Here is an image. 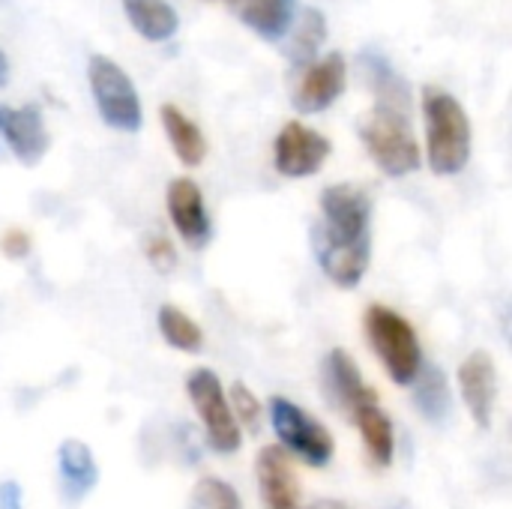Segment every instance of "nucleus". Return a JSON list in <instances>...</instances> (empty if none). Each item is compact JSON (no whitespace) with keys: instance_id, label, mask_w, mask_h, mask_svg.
I'll return each instance as SVG.
<instances>
[{"instance_id":"f257e3e1","label":"nucleus","mask_w":512,"mask_h":509,"mask_svg":"<svg viewBox=\"0 0 512 509\" xmlns=\"http://www.w3.org/2000/svg\"><path fill=\"white\" fill-rule=\"evenodd\" d=\"M312 249L324 276L339 288H357L372 264V198L354 183H333L321 192V222Z\"/></svg>"},{"instance_id":"f03ea898","label":"nucleus","mask_w":512,"mask_h":509,"mask_svg":"<svg viewBox=\"0 0 512 509\" xmlns=\"http://www.w3.org/2000/svg\"><path fill=\"white\" fill-rule=\"evenodd\" d=\"M423 120H426V156L438 177H456L471 162V117L462 102L444 87H423Z\"/></svg>"},{"instance_id":"7ed1b4c3","label":"nucleus","mask_w":512,"mask_h":509,"mask_svg":"<svg viewBox=\"0 0 512 509\" xmlns=\"http://www.w3.org/2000/svg\"><path fill=\"white\" fill-rule=\"evenodd\" d=\"M363 327L387 378L396 381L399 387H411L423 369V348L414 324L402 312L375 303L366 309Z\"/></svg>"},{"instance_id":"20e7f679","label":"nucleus","mask_w":512,"mask_h":509,"mask_svg":"<svg viewBox=\"0 0 512 509\" xmlns=\"http://www.w3.org/2000/svg\"><path fill=\"white\" fill-rule=\"evenodd\" d=\"M360 141L387 177H408L420 168V144L411 129V111L375 105L360 123Z\"/></svg>"},{"instance_id":"39448f33","label":"nucleus","mask_w":512,"mask_h":509,"mask_svg":"<svg viewBox=\"0 0 512 509\" xmlns=\"http://www.w3.org/2000/svg\"><path fill=\"white\" fill-rule=\"evenodd\" d=\"M267 414H270L273 432L279 435L282 450L291 459H300L309 468H327L333 462L336 441L330 429L321 420H315L306 408H300L297 402L285 396H273Z\"/></svg>"},{"instance_id":"423d86ee","label":"nucleus","mask_w":512,"mask_h":509,"mask_svg":"<svg viewBox=\"0 0 512 509\" xmlns=\"http://www.w3.org/2000/svg\"><path fill=\"white\" fill-rule=\"evenodd\" d=\"M87 81H90L96 111L105 120V126H111L117 132H129V135L141 129L144 111H141L138 90H135L132 78L111 57L93 54L87 63Z\"/></svg>"},{"instance_id":"0eeeda50","label":"nucleus","mask_w":512,"mask_h":509,"mask_svg":"<svg viewBox=\"0 0 512 509\" xmlns=\"http://www.w3.org/2000/svg\"><path fill=\"white\" fill-rule=\"evenodd\" d=\"M186 396L204 426V438H207L210 450L219 456L237 453L243 444V429L237 426V420L228 408V396H225L219 375L213 369H192L186 378Z\"/></svg>"},{"instance_id":"6e6552de","label":"nucleus","mask_w":512,"mask_h":509,"mask_svg":"<svg viewBox=\"0 0 512 509\" xmlns=\"http://www.w3.org/2000/svg\"><path fill=\"white\" fill-rule=\"evenodd\" d=\"M330 150H333V144L327 135H321L318 129H309L300 120H291L276 135L273 162L282 177L303 180L324 168V162L330 159Z\"/></svg>"},{"instance_id":"1a4fd4ad","label":"nucleus","mask_w":512,"mask_h":509,"mask_svg":"<svg viewBox=\"0 0 512 509\" xmlns=\"http://www.w3.org/2000/svg\"><path fill=\"white\" fill-rule=\"evenodd\" d=\"M456 378H459V393L465 399L468 414L474 417V423L480 429H489L492 420H495L498 393H501V378H498L495 357L489 351H471L462 360Z\"/></svg>"},{"instance_id":"9d476101","label":"nucleus","mask_w":512,"mask_h":509,"mask_svg":"<svg viewBox=\"0 0 512 509\" xmlns=\"http://www.w3.org/2000/svg\"><path fill=\"white\" fill-rule=\"evenodd\" d=\"M0 138L24 168L39 165L51 147L45 117L36 105H0Z\"/></svg>"},{"instance_id":"9b49d317","label":"nucleus","mask_w":512,"mask_h":509,"mask_svg":"<svg viewBox=\"0 0 512 509\" xmlns=\"http://www.w3.org/2000/svg\"><path fill=\"white\" fill-rule=\"evenodd\" d=\"M345 81H348V63L339 51H330L327 57L309 63L291 102L300 114H321L345 93Z\"/></svg>"},{"instance_id":"f8f14e48","label":"nucleus","mask_w":512,"mask_h":509,"mask_svg":"<svg viewBox=\"0 0 512 509\" xmlns=\"http://www.w3.org/2000/svg\"><path fill=\"white\" fill-rule=\"evenodd\" d=\"M165 207H168V219L174 225V231L192 246V249H201L207 246L210 234H213V225H210V213H207V204H204V195H201V186L189 177H174L168 183V192H165Z\"/></svg>"},{"instance_id":"ddd939ff","label":"nucleus","mask_w":512,"mask_h":509,"mask_svg":"<svg viewBox=\"0 0 512 509\" xmlns=\"http://www.w3.org/2000/svg\"><path fill=\"white\" fill-rule=\"evenodd\" d=\"M264 509H300V486L291 456L282 447H264L255 462Z\"/></svg>"},{"instance_id":"4468645a","label":"nucleus","mask_w":512,"mask_h":509,"mask_svg":"<svg viewBox=\"0 0 512 509\" xmlns=\"http://www.w3.org/2000/svg\"><path fill=\"white\" fill-rule=\"evenodd\" d=\"M348 417L360 429V438H363V447H366L369 459L378 468L393 465V456H396V432H393V423H390L387 411L378 402V393L369 390L360 402H354V408L348 411Z\"/></svg>"},{"instance_id":"2eb2a0df","label":"nucleus","mask_w":512,"mask_h":509,"mask_svg":"<svg viewBox=\"0 0 512 509\" xmlns=\"http://www.w3.org/2000/svg\"><path fill=\"white\" fill-rule=\"evenodd\" d=\"M57 477L60 492L69 504L84 501L99 483V465L93 459V450L78 438H66L57 447Z\"/></svg>"},{"instance_id":"dca6fc26","label":"nucleus","mask_w":512,"mask_h":509,"mask_svg":"<svg viewBox=\"0 0 512 509\" xmlns=\"http://www.w3.org/2000/svg\"><path fill=\"white\" fill-rule=\"evenodd\" d=\"M234 9H237V18L252 33L273 42L291 30L294 15H297V0H237Z\"/></svg>"},{"instance_id":"f3484780","label":"nucleus","mask_w":512,"mask_h":509,"mask_svg":"<svg viewBox=\"0 0 512 509\" xmlns=\"http://www.w3.org/2000/svg\"><path fill=\"white\" fill-rule=\"evenodd\" d=\"M159 117H162V129H165L168 144L177 153V159L186 168H198L207 156V138H204L201 126L177 105H162Z\"/></svg>"},{"instance_id":"a211bd4d","label":"nucleus","mask_w":512,"mask_h":509,"mask_svg":"<svg viewBox=\"0 0 512 509\" xmlns=\"http://www.w3.org/2000/svg\"><path fill=\"white\" fill-rule=\"evenodd\" d=\"M360 69L363 78L369 81L372 93H375V105H393L402 111H411V87L408 81L390 66L387 57H381L378 51H363L360 54Z\"/></svg>"},{"instance_id":"6ab92c4d","label":"nucleus","mask_w":512,"mask_h":509,"mask_svg":"<svg viewBox=\"0 0 512 509\" xmlns=\"http://www.w3.org/2000/svg\"><path fill=\"white\" fill-rule=\"evenodd\" d=\"M129 24L150 42H165L177 33L180 18L168 0H120Z\"/></svg>"},{"instance_id":"aec40b11","label":"nucleus","mask_w":512,"mask_h":509,"mask_svg":"<svg viewBox=\"0 0 512 509\" xmlns=\"http://www.w3.org/2000/svg\"><path fill=\"white\" fill-rule=\"evenodd\" d=\"M327 384H330V393H333V399L339 402L342 411H351L354 402H360L372 390L366 384L357 360L345 348H333L327 354Z\"/></svg>"},{"instance_id":"412c9836","label":"nucleus","mask_w":512,"mask_h":509,"mask_svg":"<svg viewBox=\"0 0 512 509\" xmlns=\"http://www.w3.org/2000/svg\"><path fill=\"white\" fill-rule=\"evenodd\" d=\"M156 327L165 339V345L183 351V354H198L204 348V333L201 327L174 303H165L159 306V315H156Z\"/></svg>"},{"instance_id":"4be33fe9","label":"nucleus","mask_w":512,"mask_h":509,"mask_svg":"<svg viewBox=\"0 0 512 509\" xmlns=\"http://www.w3.org/2000/svg\"><path fill=\"white\" fill-rule=\"evenodd\" d=\"M324 39H327V18H324V12L309 6V9H303L285 54L294 66H306V63L318 60V48Z\"/></svg>"},{"instance_id":"5701e85b","label":"nucleus","mask_w":512,"mask_h":509,"mask_svg":"<svg viewBox=\"0 0 512 509\" xmlns=\"http://www.w3.org/2000/svg\"><path fill=\"white\" fill-rule=\"evenodd\" d=\"M414 384H417L414 399H417L423 417L432 420V423L447 420V414H450V387H447L444 372H438V369H420V375H417Z\"/></svg>"},{"instance_id":"b1692460","label":"nucleus","mask_w":512,"mask_h":509,"mask_svg":"<svg viewBox=\"0 0 512 509\" xmlns=\"http://www.w3.org/2000/svg\"><path fill=\"white\" fill-rule=\"evenodd\" d=\"M186 509H243V501L231 483H225L219 477H204L189 492Z\"/></svg>"},{"instance_id":"393cba45","label":"nucleus","mask_w":512,"mask_h":509,"mask_svg":"<svg viewBox=\"0 0 512 509\" xmlns=\"http://www.w3.org/2000/svg\"><path fill=\"white\" fill-rule=\"evenodd\" d=\"M228 408L237 420V426H246L249 432H258L261 429V402L255 399V393L246 387V384H231V393H228Z\"/></svg>"},{"instance_id":"a878e982","label":"nucleus","mask_w":512,"mask_h":509,"mask_svg":"<svg viewBox=\"0 0 512 509\" xmlns=\"http://www.w3.org/2000/svg\"><path fill=\"white\" fill-rule=\"evenodd\" d=\"M144 255H147V261H150L159 273H171L174 264H177V249H174V243H171L168 237H162V234L144 237Z\"/></svg>"},{"instance_id":"bb28decb","label":"nucleus","mask_w":512,"mask_h":509,"mask_svg":"<svg viewBox=\"0 0 512 509\" xmlns=\"http://www.w3.org/2000/svg\"><path fill=\"white\" fill-rule=\"evenodd\" d=\"M3 252H6L9 258H24V255L30 252V237H27L24 231H18V228L6 231V234H3Z\"/></svg>"},{"instance_id":"cd10ccee","label":"nucleus","mask_w":512,"mask_h":509,"mask_svg":"<svg viewBox=\"0 0 512 509\" xmlns=\"http://www.w3.org/2000/svg\"><path fill=\"white\" fill-rule=\"evenodd\" d=\"M24 507V495L21 486L15 480H3L0 483V509H21Z\"/></svg>"},{"instance_id":"c85d7f7f","label":"nucleus","mask_w":512,"mask_h":509,"mask_svg":"<svg viewBox=\"0 0 512 509\" xmlns=\"http://www.w3.org/2000/svg\"><path fill=\"white\" fill-rule=\"evenodd\" d=\"M309 509H351L348 504H342V501H336V498H321V501H315Z\"/></svg>"},{"instance_id":"c756f323","label":"nucleus","mask_w":512,"mask_h":509,"mask_svg":"<svg viewBox=\"0 0 512 509\" xmlns=\"http://www.w3.org/2000/svg\"><path fill=\"white\" fill-rule=\"evenodd\" d=\"M9 81V60H6V54L0 51V87Z\"/></svg>"}]
</instances>
